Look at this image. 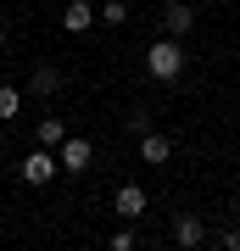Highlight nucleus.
<instances>
[{"mask_svg":"<svg viewBox=\"0 0 240 251\" xmlns=\"http://www.w3.org/2000/svg\"><path fill=\"white\" fill-rule=\"evenodd\" d=\"M140 162H145V168H162V162H173V140H168V134H157V128H145V134H140Z\"/></svg>","mask_w":240,"mask_h":251,"instance_id":"nucleus-7","label":"nucleus"},{"mask_svg":"<svg viewBox=\"0 0 240 251\" xmlns=\"http://www.w3.org/2000/svg\"><path fill=\"white\" fill-rule=\"evenodd\" d=\"M17 112H23V90H11V84H0V123H11Z\"/></svg>","mask_w":240,"mask_h":251,"instance_id":"nucleus-11","label":"nucleus"},{"mask_svg":"<svg viewBox=\"0 0 240 251\" xmlns=\"http://www.w3.org/2000/svg\"><path fill=\"white\" fill-rule=\"evenodd\" d=\"M190 28H196V6H190V0H168V6H162V34L185 39Z\"/></svg>","mask_w":240,"mask_h":251,"instance_id":"nucleus-6","label":"nucleus"},{"mask_svg":"<svg viewBox=\"0 0 240 251\" xmlns=\"http://www.w3.org/2000/svg\"><path fill=\"white\" fill-rule=\"evenodd\" d=\"M145 128H151V112L134 106V112H129V134H145Z\"/></svg>","mask_w":240,"mask_h":251,"instance_id":"nucleus-13","label":"nucleus"},{"mask_svg":"<svg viewBox=\"0 0 240 251\" xmlns=\"http://www.w3.org/2000/svg\"><path fill=\"white\" fill-rule=\"evenodd\" d=\"M173 246L179 251H196V246H207V224H201V212H173Z\"/></svg>","mask_w":240,"mask_h":251,"instance_id":"nucleus-3","label":"nucleus"},{"mask_svg":"<svg viewBox=\"0 0 240 251\" xmlns=\"http://www.w3.org/2000/svg\"><path fill=\"white\" fill-rule=\"evenodd\" d=\"M0 84H6V78H0Z\"/></svg>","mask_w":240,"mask_h":251,"instance_id":"nucleus-17","label":"nucleus"},{"mask_svg":"<svg viewBox=\"0 0 240 251\" xmlns=\"http://www.w3.org/2000/svg\"><path fill=\"white\" fill-rule=\"evenodd\" d=\"M56 156H62V173H89V156H95V145H89L84 134H67L62 145H56Z\"/></svg>","mask_w":240,"mask_h":251,"instance_id":"nucleus-4","label":"nucleus"},{"mask_svg":"<svg viewBox=\"0 0 240 251\" xmlns=\"http://www.w3.org/2000/svg\"><path fill=\"white\" fill-rule=\"evenodd\" d=\"M95 17H101V11L89 6V0H67V11H62V28H67V34H89V28H95Z\"/></svg>","mask_w":240,"mask_h":251,"instance_id":"nucleus-8","label":"nucleus"},{"mask_svg":"<svg viewBox=\"0 0 240 251\" xmlns=\"http://www.w3.org/2000/svg\"><path fill=\"white\" fill-rule=\"evenodd\" d=\"M145 206H151V201H145V190H140V184H117V190H112V212L123 218V224H140Z\"/></svg>","mask_w":240,"mask_h":251,"instance_id":"nucleus-5","label":"nucleus"},{"mask_svg":"<svg viewBox=\"0 0 240 251\" xmlns=\"http://www.w3.org/2000/svg\"><path fill=\"white\" fill-rule=\"evenodd\" d=\"M218 246H223V251H240V229H223V234H218Z\"/></svg>","mask_w":240,"mask_h":251,"instance_id":"nucleus-15","label":"nucleus"},{"mask_svg":"<svg viewBox=\"0 0 240 251\" xmlns=\"http://www.w3.org/2000/svg\"><path fill=\"white\" fill-rule=\"evenodd\" d=\"M17 179L28 184V190H45V184H56L62 179V156L51 151V145H34L23 162H17Z\"/></svg>","mask_w":240,"mask_h":251,"instance_id":"nucleus-2","label":"nucleus"},{"mask_svg":"<svg viewBox=\"0 0 240 251\" xmlns=\"http://www.w3.org/2000/svg\"><path fill=\"white\" fill-rule=\"evenodd\" d=\"M0 50H6V23H0Z\"/></svg>","mask_w":240,"mask_h":251,"instance_id":"nucleus-16","label":"nucleus"},{"mask_svg":"<svg viewBox=\"0 0 240 251\" xmlns=\"http://www.w3.org/2000/svg\"><path fill=\"white\" fill-rule=\"evenodd\" d=\"M107 246H112V251H134V229H117Z\"/></svg>","mask_w":240,"mask_h":251,"instance_id":"nucleus-14","label":"nucleus"},{"mask_svg":"<svg viewBox=\"0 0 240 251\" xmlns=\"http://www.w3.org/2000/svg\"><path fill=\"white\" fill-rule=\"evenodd\" d=\"M28 90H34L39 100H45V95H56V90H62V67L39 62V67H34V84H28Z\"/></svg>","mask_w":240,"mask_h":251,"instance_id":"nucleus-10","label":"nucleus"},{"mask_svg":"<svg viewBox=\"0 0 240 251\" xmlns=\"http://www.w3.org/2000/svg\"><path fill=\"white\" fill-rule=\"evenodd\" d=\"M101 23H107V28H123L129 23V6H123V0H107V6H101Z\"/></svg>","mask_w":240,"mask_h":251,"instance_id":"nucleus-12","label":"nucleus"},{"mask_svg":"<svg viewBox=\"0 0 240 251\" xmlns=\"http://www.w3.org/2000/svg\"><path fill=\"white\" fill-rule=\"evenodd\" d=\"M145 73H151L157 84H179L185 78V39L157 34L151 45H145Z\"/></svg>","mask_w":240,"mask_h":251,"instance_id":"nucleus-1","label":"nucleus"},{"mask_svg":"<svg viewBox=\"0 0 240 251\" xmlns=\"http://www.w3.org/2000/svg\"><path fill=\"white\" fill-rule=\"evenodd\" d=\"M67 134H73V128H67V117H39V123H34V145H51V151H56Z\"/></svg>","mask_w":240,"mask_h":251,"instance_id":"nucleus-9","label":"nucleus"}]
</instances>
